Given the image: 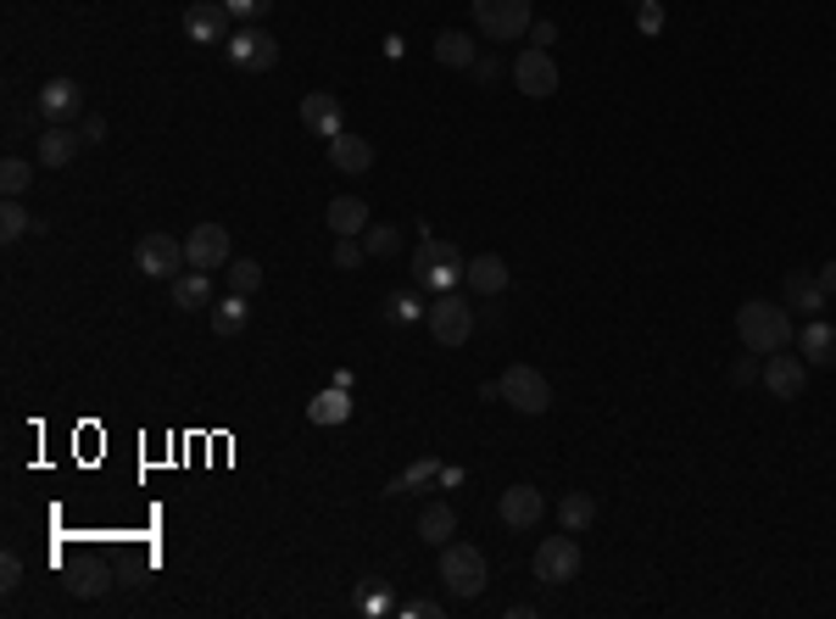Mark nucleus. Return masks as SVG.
<instances>
[{"mask_svg":"<svg viewBox=\"0 0 836 619\" xmlns=\"http://www.w3.org/2000/svg\"><path fill=\"white\" fill-rule=\"evenodd\" d=\"M736 336H742V347L759 352V357L786 352V347H792V307H775V302H742V307H736Z\"/></svg>","mask_w":836,"mask_h":619,"instance_id":"f257e3e1","label":"nucleus"},{"mask_svg":"<svg viewBox=\"0 0 836 619\" xmlns=\"http://www.w3.org/2000/svg\"><path fill=\"white\" fill-rule=\"evenodd\" d=\"M440 581H447V592L452 597H480L485 592V581H490V569H485V553L474 547V542H447L440 547Z\"/></svg>","mask_w":836,"mask_h":619,"instance_id":"f03ea898","label":"nucleus"},{"mask_svg":"<svg viewBox=\"0 0 836 619\" xmlns=\"http://www.w3.org/2000/svg\"><path fill=\"white\" fill-rule=\"evenodd\" d=\"M469 7H474V23H480V34H485L490 45H513V39H524L530 23H535V7H530V0H469Z\"/></svg>","mask_w":836,"mask_h":619,"instance_id":"7ed1b4c3","label":"nucleus"},{"mask_svg":"<svg viewBox=\"0 0 836 619\" xmlns=\"http://www.w3.org/2000/svg\"><path fill=\"white\" fill-rule=\"evenodd\" d=\"M463 252L452 246V241H435V234L424 229L419 234V252H413V274H419V284H435V291H447V284H458L463 279Z\"/></svg>","mask_w":836,"mask_h":619,"instance_id":"20e7f679","label":"nucleus"},{"mask_svg":"<svg viewBox=\"0 0 836 619\" xmlns=\"http://www.w3.org/2000/svg\"><path fill=\"white\" fill-rule=\"evenodd\" d=\"M497 386H502V402H508V408H519L524 418H541V413L553 408V386H547V374H541V368H530V363H513V368H502V379H497Z\"/></svg>","mask_w":836,"mask_h":619,"instance_id":"39448f33","label":"nucleus"},{"mask_svg":"<svg viewBox=\"0 0 836 619\" xmlns=\"http://www.w3.org/2000/svg\"><path fill=\"white\" fill-rule=\"evenodd\" d=\"M580 542H574V531H564V536H547L535 547V558H530V569H535V581L541 586H569L574 575H580Z\"/></svg>","mask_w":836,"mask_h":619,"instance_id":"423d86ee","label":"nucleus"},{"mask_svg":"<svg viewBox=\"0 0 836 619\" xmlns=\"http://www.w3.org/2000/svg\"><path fill=\"white\" fill-rule=\"evenodd\" d=\"M184 263H190L184 257V241H173L168 229H152V234H140V241H134V268L145 279H173Z\"/></svg>","mask_w":836,"mask_h":619,"instance_id":"0eeeda50","label":"nucleus"},{"mask_svg":"<svg viewBox=\"0 0 836 619\" xmlns=\"http://www.w3.org/2000/svg\"><path fill=\"white\" fill-rule=\"evenodd\" d=\"M759 379H764V391L775 402H798L809 391V363H803V352L792 357V347H786V352H770V363L759 368Z\"/></svg>","mask_w":836,"mask_h":619,"instance_id":"6e6552de","label":"nucleus"},{"mask_svg":"<svg viewBox=\"0 0 836 619\" xmlns=\"http://www.w3.org/2000/svg\"><path fill=\"white\" fill-rule=\"evenodd\" d=\"M424 324H429V336H435L440 347H463V341L474 336V313H469L463 296H435L429 313H424Z\"/></svg>","mask_w":836,"mask_h":619,"instance_id":"1a4fd4ad","label":"nucleus"},{"mask_svg":"<svg viewBox=\"0 0 836 619\" xmlns=\"http://www.w3.org/2000/svg\"><path fill=\"white\" fill-rule=\"evenodd\" d=\"M184 257H190V268H202V274L229 268V263H234V257H229V229H223V223H195V229L184 234Z\"/></svg>","mask_w":836,"mask_h":619,"instance_id":"9d476101","label":"nucleus"},{"mask_svg":"<svg viewBox=\"0 0 836 619\" xmlns=\"http://www.w3.org/2000/svg\"><path fill=\"white\" fill-rule=\"evenodd\" d=\"M513 84L530 95V101H547V95H558V62H553V51H519V62H513Z\"/></svg>","mask_w":836,"mask_h":619,"instance_id":"9b49d317","label":"nucleus"},{"mask_svg":"<svg viewBox=\"0 0 836 619\" xmlns=\"http://www.w3.org/2000/svg\"><path fill=\"white\" fill-rule=\"evenodd\" d=\"M229 28H234V17H229L223 0H195V7H184V34L195 45H229Z\"/></svg>","mask_w":836,"mask_h":619,"instance_id":"f8f14e48","label":"nucleus"},{"mask_svg":"<svg viewBox=\"0 0 836 619\" xmlns=\"http://www.w3.org/2000/svg\"><path fill=\"white\" fill-rule=\"evenodd\" d=\"M229 62L268 73V68H279V39L263 28H240V34H229Z\"/></svg>","mask_w":836,"mask_h":619,"instance_id":"ddd939ff","label":"nucleus"},{"mask_svg":"<svg viewBox=\"0 0 836 619\" xmlns=\"http://www.w3.org/2000/svg\"><path fill=\"white\" fill-rule=\"evenodd\" d=\"M497 513H502L508 531H535L541 513H547V497H541L535 486H508L502 502H497Z\"/></svg>","mask_w":836,"mask_h":619,"instance_id":"4468645a","label":"nucleus"},{"mask_svg":"<svg viewBox=\"0 0 836 619\" xmlns=\"http://www.w3.org/2000/svg\"><path fill=\"white\" fill-rule=\"evenodd\" d=\"M302 129H307V134H324V139H335L340 129H347V123H340V101H335L329 89L302 95Z\"/></svg>","mask_w":836,"mask_h":619,"instance_id":"2eb2a0df","label":"nucleus"},{"mask_svg":"<svg viewBox=\"0 0 836 619\" xmlns=\"http://www.w3.org/2000/svg\"><path fill=\"white\" fill-rule=\"evenodd\" d=\"M168 296H173L179 313H207V307H213V279H207L202 268L173 274V279H168Z\"/></svg>","mask_w":836,"mask_h":619,"instance_id":"dca6fc26","label":"nucleus"},{"mask_svg":"<svg viewBox=\"0 0 836 619\" xmlns=\"http://www.w3.org/2000/svg\"><path fill=\"white\" fill-rule=\"evenodd\" d=\"M84 107V89L73 78H51V84H39V118L45 123H62Z\"/></svg>","mask_w":836,"mask_h":619,"instance_id":"f3484780","label":"nucleus"},{"mask_svg":"<svg viewBox=\"0 0 836 619\" xmlns=\"http://www.w3.org/2000/svg\"><path fill=\"white\" fill-rule=\"evenodd\" d=\"M798 352H803V363H814V368H836V329H831L825 318H809V324L798 329Z\"/></svg>","mask_w":836,"mask_h":619,"instance_id":"a211bd4d","label":"nucleus"},{"mask_svg":"<svg viewBox=\"0 0 836 619\" xmlns=\"http://www.w3.org/2000/svg\"><path fill=\"white\" fill-rule=\"evenodd\" d=\"M329 162H335L340 173H368V168H374V146H368L363 134H347V129H340V134L329 139Z\"/></svg>","mask_w":836,"mask_h":619,"instance_id":"6ab92c4d","label":"nucleus"},{"mask_svg":"<svg viewBox=\"0 0 836 619\" xmlns=\"http://www.w3.org/2000/svg\"><path fill=\"white\" fill-rule=\"evenodd\" d=\"M435 62H440V68L469 73V68L480 62V45H474L463 28H447V34H435Z\"/></svg>","mask_w":836,"mask_h":619,"instance_id":"aec40b11","label":"nucleus"},{"mask_svg":"<svg viewBox=\"0 0 836 619\" xmlns=\"http://www.w3.org/2000/svg\"><path fill=\"white\" fill-rule=\"evenodd\" d=\"M78 139H84V134H68L62 123H51V129L39 134V146H34L39 168H68V162L78 157Z\"/></svg>","mask_w":836,"mask_h":619,"instance_id":"412c9836","label":"nucleus"},{"mask_svg":"<svg viewBox=\"0 0 836 619\" xmlns=\"http://www.w3.org/2000/svg\"><path fill=\"white\" fill-rule=\"evenodd\" d=\"M463 279L474 284L480 296H502V291H508V263H502L497 252H480V257L463 268Z\"/></svg>","mask_w":836,"mask_h":619,"instance_id":"4be33fe9","label":"nucleus"},{"mask_svg":"<svg viewBox=\"0 0 836 619\" xmlns=\"http://www.w3.org/2000/svg\"><path fill=\"white\" fill-rule=\"evenodd\" d=\"M825 284H820V274H786V307L792 313H825Z\"/></svg>","mask_w":836,"mask_h":619,"instance_id":"5701e85b","label":"nucleus"},{"mask_svg":"<svg viewBox=\"0 0 836 619\" xmlns=\"http://www.w3.org/2000/svg\"><path fill=\"white\" fill-rule=\"evenodd\" d=\"M324 223H329L335 234H363V229H368V202H363V196H335L329 213H324Z\"/></svg>","mask_w":836,"mask_h":619,"instance_id":"b1692460","label":"nucleus"},{"mask_svg":"<svg viewBox=\"0 0 836 619\" xmlns=\"http://www.w3.org/2000/svg\"><path fill=\"white\" fill-rule=\"evenodd\" d=\"M307 418H313V424H347V418H352V391H347V386L318 391V397L307 402Z\"/></svg>","mask_w":836,"mask_h":619,"instance_id":"393cba45","label":"nucleus"},{"mask_svg":"<svg viewBox=\"0 0 836 619\" xmlns=\"http://www.w3.org/2000/svg\"><path fill=\"white\" fill-rule=\"evenodd\" d=\"M452 531H458V513H452L447 502H435V508H424V513H419V542H429V547H447V542H452Z\"/></svg>","mask_w":836,"mask_h":619,"instance_id":"a878e982","label":"nucleus"},{"mask_svg":"<svg viewBox=\"0 0 836 619\" xmlns=\"http://www.w3.org/2000/svg\"><path fill=\"white\" fill-rule=\"evenodd\" d=\"M558 519H564V531H592L597 525V497L592 491H569L564 502H558Z\"/></svg>","mask_w":836,"mask_h":619,"instance_id":"bb28decb","label":"nucleus"},{"mask_svg":"<svg viewBox=\"0 0 836 619\" xmlns=\"http://www.w3.org/2000/svg\"><path fill=\"white\" fill-rule=\"evenodd\" d=\"M245 329V296H223V302H213V336H223V341H234Z\"/></svg>","mask_w":836,"mask_h":619,"instance_id":"cd10ccee","label":"nucleus"},{"mask_svg":"<svg viewBox=\"0 0 836 619\" xmlns=\"http://www.w3.org/2000/svg\"><path fill=\"white\" fill-rule=\"evenodd\" d=\"M229 291H234V296H245V302H252V296L263 291V268H257V257H240V263H229Z\"/></svg>","mask_w":836,"mask_h":619,"instance_id":"c85d7f7f","label":"nucleus"},{"mask_svg":"<svg viewBox=\"0 0 836 619\" xmlns=\"http://www.w3.org/2000/svg\"><path fill=\"white\" fill-rule=\"evenodd\" d=\"M435 474H440V463H435V458H413V463L402 469V481H390L385 491H390V497H402V491H419V486H429V481H435Z\"/></svg>","mask_w":836,"mask_h":619,"instance_id":"c756f323","label":"nucleus"},{"mask_svg":"<svg viewBox=\"0 0 836 619\" xmlns=\"http://www.w3.org/2000/svg\"><path fill=\"white\" fill-rule=\"evenodd\" d=\"M34 213L17 202V196H7V207H0V234H7V241H23V234H34Z\"/></svg>","mask_w":836,"mask_h":619,"instance_id":"7c9ffc66","label":"nucleus"},{"mask_svg":"<svg viewBox=\"0 0 836 619\" xmlns=\"http://www.w3.org/2000/svg\"><path fill=\"white\" fill-rule=\"evenodd\" d=\"M397 246H402L397 223H368V229H363V252H368V257H397Z\"/></svg>","mask_w":836,"mask_h":619,"instance_id":"2f4dec72","label":"nucleus"},{"mask_svg":"<svg viewBox=\"0 0 836 619\" xmlns=\"http://www.w3.org/2000/svg\"><path fill=\"white\" fill-rule=\"evenodd\" d=\"M34 184V168L23 162V157H7V162H0V190H7V196H17L23 202V190Z\"/></svg>","mask_w":836,"mask_h":619,"instance_id":"473e14b6","label":"nucleus"},{"mask_svg":"<svg viewBox=\"0 0 836 619\" xmlns=\"http://www.w3.org/2000/svg\"><path fill=\"white\" fill-rule=\"evenodd\" d=\"M368 263V252H363V234H340V241H335V268H363Z\"/></svg>","mask_w":836,"mask_h":619,"instance_id":"72a5a7b5","label":"nucleus"},{"mask_svg":"<svg viewBox=\"0 0 836 619\" xmlns=\"http://www.w3.org/2000/svg\"><path fill=\"white\" fill-rule=\"evenodd\" d=\"M68 592H73V597H101V592H107V569H84V575L68 581Z\"/></svg>","mask_w":836,"mask_h":619,"instance_id":"f704fd0d","label":"nucleus"},{"mask_svg":"<svg viewBox=\"0 0 836 619\" xmlns=\"http://www.w3.org/2000/svg\"><path fill=\"white\" fill-rule=\"evenodd\" d=\"M223 7H229V17H234V23H257V17H268V12H274V0H223Z\"/></svg>","mask_w":836,"mask_h":619,"instance_id":"c9c22d12","label":"nucleus"},{"mask_svg":"<svg viewBox=\"0 0 836 619\" xmlns=\"http://www.w3.org/2000/svg\"><path fill=\"white\" fill-rule=\"evenodd\" d=\"M385 313H390V318H397V324H419V318H424L429 307H419L413 296H390V302H385Z\"/></svg>","mask_w":836,"mask_h":619,"instance_id":"e433bc0d","label":"nucleus"},{"mask_svg":"<svg viewBox=\"0 0 836 619\" xmlns=\"http://www.w3.org/2000/svg\"><path fill=\"white\" fill-rule=\"evenodd\" d=\"M635 28H642V34H664V7H658V0H642V7H635Z\"/></svg>","mask_w":836,"mask_h":619,"instance_id":"4c0bfd02","label":"nucleus"},{"mask_svg":"<svg viewBox=\"0 0 836 619\" xmlns=\"http://www.w3.org/2000/svg\"><path fill=\"white\" fill-rule=\"evenodd\" d=\"M0 586H7V592H17V586H23V558H17V553L0 558Z\"/></svg>","mask_w":836,"mask_h":619,"instance_id":"58836bf2","label":"nucleus"},{"mask_svg":"<svg viewBox=\"0 0 836 619\" xmlns=\"http://www.w3.org/2000/svg\"><path fill=\"white\" fill-rule=\"evenodd\" d=\"M78 134H84V146H101V139H107V118H101V112H89Z\"/></svg>","mask_w":836,"mask_h":619,"instance_id":"ea45409f","label":"nucleus"},{"mask_svg":"<svg viewBox=\"0 0 836 619\" xmlns=\"http://www.w3.org/2000/svg\"><path fill=\"white\" fill-rule=\"evenodd\" d=\"M530 45H535V51H553V45H558V28H553V23H530Z\"/></svg>","mask_w":836,"mask_h":619,"instance_id":"a19ab883","label":"nucleus"},{"mask_svg":"<svg viewBox=\"0 0 836 619\" xmlns=\"http://www.w3.org/2000/svg\"><path fill=\"white\" fill-rule=\"evenodd\" d=\"M469 73H474L480 84H497V73H502V57H480V62H474Z\"/></svg>","mask_w":836,"mask_h":619,"instance_id":"79ce46f5","label":"nucleus"},{"mask_svg":"<svg viewBox=\"0 0 836 619\" xmlns=\"http://www.w3.org/2000/svg\"><path fill=\"white\" fill-rule=\"evenodd\" d=\"M753 379H759V363H730V386H753Z\"/></svg>","mask_w":836,"mask_h":619,"instance_id":"37998d69","label":"nucleus"},{"mask_svg":"<svg viewBox=\"0 0 836 619\" xmlns=\"http://www.w3.org/2000/svg\"><path fill=\"white\" fill-rule=\"evenodd\" d=\"M820 284H825V296H836V257L820 268Z\"/></svg>","mask_w":836,"mask_h":619,"instance_id":"c03bdc74","label":"nucleus"}]
</instances>
